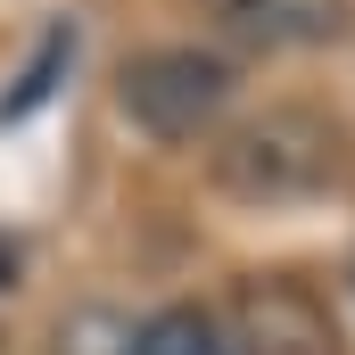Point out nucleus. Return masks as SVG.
I'll list each match as a JSON object with an SVG mask.
<instances>
[{
  "label": "nucleus",
  "instance_id": "obj_1",
  "mask_svg": "<svg viewBox=\"0 0 355 355\" xmlns=\"http://www.w3.org/2000/svg\"><path fill=\"white\" fill-rule=\"evenodd\" d=\"M223 190L240 198H306L339 174V132L314 116V107H272L257 124H240L215 157Z\"/></svg>",
  "mask_w": 355,
  "mask_h": 355
},
{
  "label": "nucleus",
  "instance_id": "obj_2",
  "mask_svg": "<svg viewBox=\"0 0 355 355\" xmlns=\"http://www.w3.org/2000/svg\"><path fill=\"white\" fill-rule=\"evenodd\" d=\"M232 99V67L215 50H141L116 75V107L157 132V141H198Z\"/></svg>",
  "mask_w": 355,
  "mask_h": 355
},
{
  "label": "nucleus",
  "instance_id": "obj_3",
  "mask_svg": "<svg viewBox=\"0 0 355 355\" xmlns=\"http://www.w3.org/2000/svg\"><path fill=\"white\" fill-rule=\"evenodd\" d=\"M232 339L240 355H331V314L297 289V281H248L232 306Z\"/></svg>",
  "mask_w": 355,
  "mask_h": 355
},
{
  "label": "nucleus",
  "instance_id": "obj_4",
  "mask_svg": "<svg viewBox=\"0 0 355 355\" xmlns=\"http://www.w3.org/2000/svg\"><path fill=\"white\" fill-rule=\"evenodd\" d=\"M215 25L248 50H314L347 33V0H215Z\"/></svg>",
  "mask_w": 355,
  "mask_h": 355
},
{
  "label": "nucleus",
  "instance_id": "obj_5",
  "mask_svg": "<svg viewBox=\"0 0 355 355\" xmlns=\"http://www.w3.org/2000/svg\"><path fill=\"white\" fill-rule=\"evenodd\" d=\"M132 355H240V339L207 306H166V314H149L132 331Z\"/></svg>",
  "mask_w": 355,
  "mask_h": 355
},
{
  "label": "nucleus",
  "instance_id": "obj_6",
  "mask_svg": "<svg viewBox=\"0 0 355 355\" xmlns=\"http://www.w3.org/2000/svg\"><path fill=\"white\" fill-rule=\"evenodd\" d=\"M67 50H75V42H67V33H50V42H42V58L25 67V83H17V99H8L0 116H25V107H33V99L50 91V75H58V58H67Z\"/></svg>",
  "mask_w": 355,
  "mask_h": 355
},
{
  "label": "nucleus",
  "instance_id": "obj_7",
  "mask_svg": "<svg viewBox=\"0 0 355 355\" xmlns=\"http://www.w3.org/2000/svg\"><path fill=\"white\" fill-rule=\"evenodd\" d=\"M8 272H17V257H8V248H0V289H8Z\"/></svg>",
  "mask_w": 355,
  "mask_h": 355
},
{
  "label": "nucleus",
  "instance_id": "obj_8",
  "mask_svg": "<svg viewBox=\"0 0 355 355\" xmlns=\"http://www.w3.org/2000/svg\"><path fill=\"white\" fill-rule=\"evenodd\" d=\"M347 281H355V272H347Z\"/></svg>",
  "mask_w": 355,
  "mask_h": 355
}]
</instances>
